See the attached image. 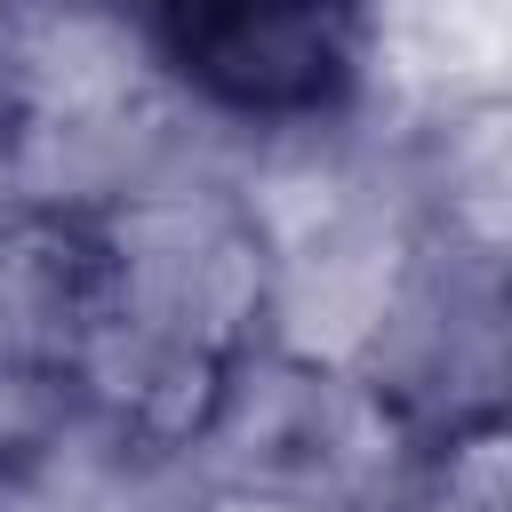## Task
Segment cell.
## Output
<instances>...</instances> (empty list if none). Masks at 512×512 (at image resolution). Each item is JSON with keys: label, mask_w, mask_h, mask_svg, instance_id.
Wrapping results in <instances>:
<instances>
[{"label": "cell", "mask_w": 512, "mask_h": 512, "mask_svg": "<svg viewBox=\"0 0 512 512\" xmlns=\"http://www.w3.org/2000/svg\"><path fill=\"white\" fill-rule=\"evenodd\" d=\"M344 24L336 16H192L176 24L184 72L240 104H312L344 72Z\"/></svg>", "instance_id": "cell-1"}]
</instances>
